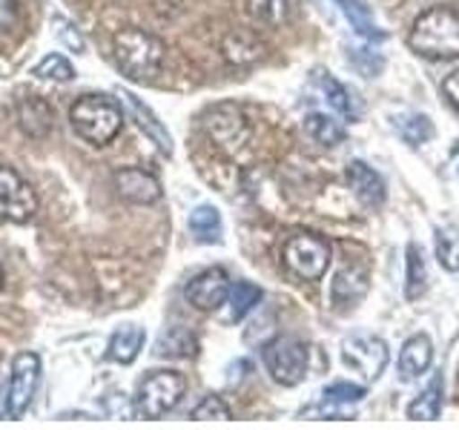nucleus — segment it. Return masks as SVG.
Wrapping results in <instances>:
<instances>
[{"label":"nucleus","instance_id":"2eb2a0df","mask_svg":"<svg viewBox=\"0 0 459 430\" xmlns=\"http://www.w3.org/2000/svg\"><path fill=\"white\" fill-rule=\"evenodd\" d=\"M430 362H434V341L422 333L411 336L402 344V353H399V379L402 382L420 379L422 373H428Z\"/></svg>","mask_w":459,"mask_h":430},{"label":"nucleus","instance_id":"f03ea898","mask_svg":"<svg viewBox=\"0 0 459 430\" xmlns=\"http://www.w3.org/2000/svg\"><path fill=\"white\" fill-rule=\"evenodd\" d=\"M112 55H115V64H118L124 78L143 83L158 75V69L164 64L167 47H164V40L155 38L152 32H143V29H124V32L112 38Z\"/></svg>","mask_w":459,"mask_h":430},{"label":"nucleus","instance_id":"a878e982","mask_svg":"<svg viewBox=\"0 0 459 430\" xmlns=\"http://www.w3.org/2000/svg\"><path fill=\"white\" fill-rule=\"evenodd\" d=\"M428 290V267L422 262V250L411 244L408 247V267H405V298L420 301Z\"/></svg>","mask_w":459,"mask_h":430},{"label":"nucleus","instance_id":"aec40b11","mask_svg":"<svg viewBox=\"0 0 459 430\" xmlns=\"http://www.w3.org/2000/svg\"><path fill=\"white\" fill-rule=\"evenodd\" d=\"M305 133L322 143V147H339V143L348 138V129H344L342 121H336L333 115H325V112H310L305 118Z\"/></svg>","mask_w":459,"mask_h":430},{"label":"nucleus","instance_id":"5701e85b","mask_svg":"<svg viewBox=\"0 0 459 430\" xmlns=\"http://www.w3.org/2000/svg\"><path fill=\"white\" fill-rule=\"evenodd\" d=\"M190 233L201 244H219L221 241V215L212 204H198L190 212Z\"/></svg>","mask_w":459,"mask_h":430},{"label":"nucleus","instance_id":"c756f323","mask_svg":"<svg viewBox=\"0 0 459 430\" xmlns=\"http://www.w3.org/2000/svg\"><path fill=\"white\" fill-rule=\"evenodd\" d=\"M247 6L262 26H279L287 18V0H247Z\"/></svg>","mask_w":459,"mask_h":430},{"label":"nucleus","instance_id":"9b49d317","mask_svg":"<svg viewBox=\"0 0 459 430\" xmlns=\"http://www.w3.org/2000/svg\"><path fill=\"white\" fill-rule=\"evenodd\" d=\"M184 296L201 313L219 310L224 301H227V296H230V279H227V272L221 267H210L204 272H198V276L190 284H186Z\"/></svg>","mask_w":459,"mask_h":430},{"label":"nucleus","instance_id":"473e14b6","mask_svg":"<svg viewBox=\"0 0 459 430\" xmlns=\"http://www.w3.org/2000/svg\"><path fill=\"white\" fill-rule=\"evenodd\" d=\"M21 9L18 0H0V32H9V29L18 26Z\"/></svg>","mask_w":459,"mask_h":430},{"label":"nucleus","instance_id":"39448f33","mask_svg":"<svg viewBox=\"0 0 459 430\" xmlns=\"http://www.w3.org/2000/svg\"><path fill=\"white\" fill-rule=\"evenodd\" d=\"M281 258L284 267L290 270V276H296L299 281H319L330 267L333 250H330V244L322 236L296 233L284 244Z\"/></svg>","mask_w":459,"mask_h":430},{"label":"nucleus","instance_id":"4be33fe9","mask_svg":"<svg viewBox=\"0 0 459 430\" xmlns=\"http://www.w3.org/2000/svg\"><path fill=\"white\" fill-rule=\"evenodd\" d=\"M195 350H198V339L181 324L164 330L161 339L155 344V353L169 356V358H190V356H195Z\"/></svg>","mask_w":459,"mask_h":430},{"label":"nucleus","instance_id":"b1692460","mask_svg":"<svg viewBox=\"0 0 459 430\" xmlns=\"http://www.w3.org/2000/svg\"><path fill=\"white\" fill-rule=\"evenodd\" d=\"M339 6H342L344 18H348V23L353 26V32L359 38H365V40H382L385 38V32L377 26L370 9L362 4V0H339Z\"/></svg>","mask_w":459,"mask_h":430},{"label":"nucleus","instance_id":"bb28decb","mask_svg":"<svg viewBox=\"0 0 459 430\" xmlns=\"http://www.w3.org/2000/svg\"><path fill=\"white\" fill-rule=\"evenodd\" d=\"M262 287H255L253 281H238V284H230V319L233 322H241L244 315H247L258 301H262Z\"/></svg>","mask_w":459,"mask_h":430},{"label":"nucleus","instance_id":"412c9836","mask_svg":"<svg viewBox=\"0 0 459 430\" xmlns=\"http://www.w3.org/2000/svg\"><path fill=\"white\" fill-rule=\"evenodd\" d=\"M319 83H322V92L327 98V104L333 107V112H336V118H342L344 124L359 121V115H362V107H356L353 95L344 90L339 81H333L330 75H325V72H319Z\"/></svg>","mask_w":459,"mask_h":430},{"label":"nucleus","instance_id":"20e7f679","mask_svg":"<svg viewBox=\"0 0 459 430\" xmlns=\"http://www.w3.org/2000/svg\"><path fill=\"white\" fill-rule=\"evenodd\" d=\"M186 393V379L176 370H152L143 376L135 393V413L141 419H164L169 410L178 408V401Z\"/></svg>","mask_w":459,"mask_h":430},{"label":"nucleus","instance_id":"2f4dec72","mask_svg":"<svg viewBox=\"0 0 459 430\" xmlns=\"http://www.w3.org/2000/svg\"><path fill=\"white\" fill-rule=\"evenodd\" d=\"M52 23L57 26V29H55L57 38H61V40L66 43V47H69L72 52H75V55H83V52H86V40H83V35H81L78 29L72 26L66 18H55Z\"/></svg>","mask_w":459,"mask_h":430},{"label":"nucleus","instance_id":"dca6fc26","mask_svg":"<svg viewBox=\"0 0 459 430\" xmlns=\"http://www.w3.org/2000/svg\"><path fill=\"white\" fill-rule=\"evenodd\" d=\"M18 121L21 129L26 135L32 138H47L52 133V121H55V112L43 98H23L18 100Z\"/></svg>","mask_w":459,"mask_h":430},{"label":"nucleus","instance_id":"9d476101","mask_svg":"<svg viewBox=\"0 0 459 430\" xmlns=\"http://www.w3.org/2000/svg\"><path fill=\"white\" fill-rule=\"evenodd\" d=\"M365 399V387L362 384H351V382H336L322 391V396L301 410V419H351L353 405Z\"/></svg>","mask_w":459,"mask_h":430},{"label":"nucleus","instance_id":"7ed1b4c3","mask_svg":"<svg viewBox=\"0 0 459 430\" xmlns=\"http://www.w3.org/2000/svg\"><path fill=\"white\" fill-rule=\"evenodd\" d=\"M69 124L75 135L83 138L92 147H107L121 135L124 112L118 100L107 95H83L69 109Z\"/></svg>","mask_w":459,"mask_h":430},{"label":"nucleus","instance_id":"cd10ccee","mask_svg":"<svg viewBox=\"0 0 459 430\" xmlns=\"http://www.w3.org/2000/svg\"><path fill=\"white\" fill-rule=\"evenodd\" d=\"M437 258H439L442 270L459 272V227L437 229Z\"/></svg>","mask_w":459,"mask_h":430},{"label":"nucleus","instance_id":"f8f14e48","mask_svg":"<svg viewBox=\"0 0 459 430\" xmlns=\"http://www.w3.org/2000/svg\"><path fill=\"white\" fill-rule=\"evenodd\" d=\"M112 184H115V193L124 201H129V204H155V201H161V181L147 169H138V167L115 169Z\"/></svg>","mask_w":459,"mask_h":430},{"label":"nucleus","instance_id":"c85d7f7f","mask_svg":"<svg viewBox=\"0 0 459 430\" xmlns=\"http://www.w3.org/2000/svg\"><path fill=\"white\" fill-rule=\"evenodd\" d=\"M32 75H38L43 81H55V83H69L72 78H75V66H72L64 55L52 52L32 69Z\"/></svg>","mask_w":459,"mask_h":430},{"label":"nucleus","instance_id":"1a4fd4ad","mask_svg":"<svg viewBox=\"0 0 459 430\" xmlns=\"http://www.w3.org/2000/svg\"><path fill=\"white\" fill-rule=\"evenodd\" d=\"M40 384V356L18 353L12 358V379H9V419H21L29 410Z\"/></svg>","mask_w":459,"mask_h":430},{"label":"nucleus","instance_id":"6e6552de","mask_svg":"<svg viewBox=\"0 0 459 430\" xmlns=\"http://www.w3.org/2000/svg\"><path fill=\"white\" fill-rule=\"evenodd\" d=\"M38 212V193L12 167H0V221L29 224Z\"/></svg>","mask_w":459,"mask_h":430},{"label":"nucleus","instance_id":"ddd939ff","mask_svg":"<svg viewBox=\"0 0 459 430\" xmlns=\"http://www.w3.org/2000/svg\"><path fill=\"white\" fill-rule=\"evenodd\" d=\"M344 178H348L351 193L356 195V201L362 207L379 210L385 204V181L379 178V172L373 167H368L365 161H351Z\"/></svg>","mask_w":459,"mask_h":430},{"label":"nucleus","instance_id":"393cba45","mask_svg":"<svg viewBox=\"0 0 459 430\" xmlns=\"http://www.w3.org/2000/svg\"><path fill=\"white\" fill-rule=\"evenodd\" d=\"M394 129L399 133V138L411 143V147H422L430 138H434V124H430L425 115L411 112V115H396L394 118Z\"/></svg>","mask_w":459,"mask_h":430},{"label":"nucleus","instance_id":"7c9ffc66","mask_svg":"<svg viewBox=\"0 0 459 430\" xmlns=\"http://www.w3.org/2000/svg\"><path fill=\"white\" fill-rule=\"evenodd\" d=\"M230 408L224 405V401L219 399V396H204L198 401V405L190 410V419H195V422H210V419H221V422H227L230 419Z\"/></svg>","mask_w":459,"mask_h":430},{"label":"nucleus","instance_id":"f257e3e1","mask_svg":"<svg viewBox=\"0 0 459 430\" xmlns=\"http://www.w3.org/2000/svg\"><path fill=\"white\" fill-rule=\"evenodd\" d=\"M408 47L428 61H454L459 57V12L437 6L413 21Z\"/></svg>","mask_w":459,"mask_h":430},{"label":"nucleus","instance_id":"423d86ee","mask_svg":"<svg viewBox=\"0 0 459 430\" xmlns=\"http://www.w3.org/2000/svg\"><path fill=\"white\" fill-rule=\"evenodd\" d=\"M264 365L273 382L284 387H296L307 373V348L299 339L279 336L264 348Z\"/></svg>","mask_w":459,"mask_h":430},{"label":"nucleus","instance_id":"f704fd0d","mask_svg":"<svg viewBox=\"0 0 459 430\" xmlns=\"http://www.w3.org/2000/svg\"><path fill=\"white\" fill-rule=\"evenodd\" d=\"M4 284H6V272H4V267H0V290H4Z\"/></svg>","mask_w":459,"mask_h":430},{"label":"nucleus","instance_id":"f3484780","mask_svg":"<svg viewBox=\"0 0 459 430\" xmlns=\"http://www.w3.org/2000/svg\"><path fill=\"white\" fill-rule=\"evenodd\" d=\"M143 341H147V336H143V327L138 324H124L112 333L109 339V348H107V358L115 365H133Z\"/></svg>","mask_w":459,"mask_h":430},{"label":"nucleus","instance_id":"6ab92c4d","mask_svg":"<svg viewBox=\"0 0 459 430\" xmlns=\"http://www.w3.org/2000/svg\"><path fill=\"white\" fill-rule=\"evenodd\" d=\"M442 401H445V382H442V373H437V376L430 379V384L425 387V391L408 405V419H413V422L439 419Z\"/></svg>","mask_w":459,"mask_h":430},{"label":"nucleus","instance_id":"0eeeda50","mask_svg":"<svg viewBox=\"0 0 459 430\" xmlns=\"http://www.w3.org/2000/svg\"><path fill=\"white\" fill-rule=\"evenodd\" d=\"M342 358L365 384H373L387 367V344L373 333H353L342 341Z\"/></svg>","mask_w":459,"mask_h":430},{"label":"nucleus","instance_id":"72a5a7b5","mask_svg":"<svg viewBox=\"0 0 459 430\" xmlns=\"http://www.w3.org/2000/svg\"><path fill=\"white\" fill-rule=\"evenodd\" d=\"M442 92H445V98H448V104L459 112V69L451 72V75L442 81Z\"/></svg>","mask_w":459,"mask_h":430},{"label":"nucleus","instance_id":"a211bd4d","mask_svg":"<svg viewBox=\"0 0 459 430\" xmlns=\"http://www.w3.org/2000/svg\"><path fill=\"white\" fill-rule=\"evenodd\" d=\"M368 293V272L359 267H342L333 279V305L348 310Z\"/></svg>","mask_w":459,"mask_h":430},{"label":"nucleus","instance_id":"4468645a","mask_svg":"<svg viewBox=\"0 0 459 430\" xmlns=\"http://www.w3.org/2000/svg\"><path fill=\"white\" fill-rule=\"evenodd\" d=\"M121 100H124V107L129 109V115H133V121L143 129V135H147L164 155H172V138L164 129V124L158 121V115L147 104H143V100L135 92H129V90H121Z\"/></svg>","mask_w":459,"mask_h":430}]
</instances>
